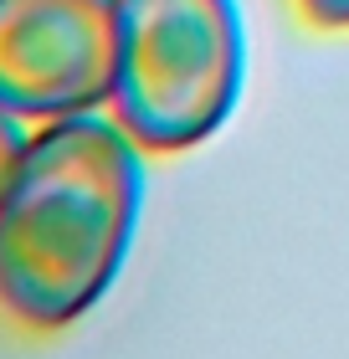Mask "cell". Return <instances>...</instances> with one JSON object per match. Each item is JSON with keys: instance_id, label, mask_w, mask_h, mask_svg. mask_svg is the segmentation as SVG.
I'll use <instances>...</instances> for the list:
<instances>
[{"instance_id": "7a4b0ae2", "label": "cell", "mask_w": 349, "mask_h": 359, "mask_svg": "<svg viewBox=\"0 0 349 359\" xmlns=\"http://www.w3.org/2000/svg\"><path fill=\"white\" fill-rule=\"evenodd\" d=\"M246 77L237 0H119L113 113L139 149L180 154L231 118Z\"/></svg>"}, {"instance_id": "277c9868", "label": "cell", "mask_w": 349, "mask_h": 359, "mask_svg": "<svg viewBox=\"0 0 349 359\" xmlns=\"http://www.w3.org/2000/svg\"><path fill=\"white\" fill-rule=\"evenodd\" d=\"M26 123L21 118H6L0 113V190H6V180H11V170H15V159H21V149H26Z\"/></svg>"}, {"instance_id": "5b68a950", "label": "cell", "mask_w": 349, "mask_h": 359, "mask_svg": "<svg viewBox=\"0 0 349 359\" xmlns=\"http://www.w3.org/2000/svg\"><path fill=\"white\" fill-rule=\"evenodd\" d=\"M298 6L319 26H349V0H298Z\"/></svg>"}, {"instance_id": "6da1fadb", "label": "cell", "mask_w": 349, "mask_h": 359, "mask_svg": "<svg viewBox=\"0 0 349 359\" xmlns=\"http://www.w3.org/2000/svg\"><path fill=\"white\" fill-rule=\"evenodd\" d=\"M144 210V154L119 118L41 123L0 190V318L26 334L77 323L113 287Z\"/></svg>"}, {"instance_id": "3957f363", "label": "cell", "mask_w": 349, "mask_h": 359, "mask_svg": "<svg viewBox=\"0 0 349 359\" xmlns=\"http://www.w3.org/2000/svg\"><path fill=\"white\" fill-rule=\"evenodd\" d=\"M119 0H0V113L57 123L113 103Z\"/></svg>"}]
</instances>
